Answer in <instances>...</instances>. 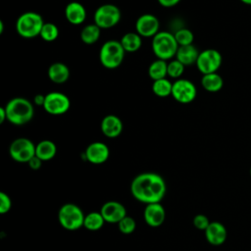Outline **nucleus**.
Listing matches in <instances>:
<instances>
[{"mask_svg": "<svg viewBox=\"0 0 251 251\" xmlns=\"http://www.w3.org/2000/svg\"><path fill=\"white\" fill-rule=\"evenodd\" d=\"M165 179L156 173H142L130 184L131 195L144 204L160 203L166 194Z\"/></svg>", "mask_w": 251, "mask_h": 251, "instance_id": "nucleus-1", "label": "nucleus"}, {"mask_svg": "<svg viewBox=\"0 0 251 251\" xmlns=\"http://www.w3.org/2000/svg\"><path fill=\"white\" fill-rule=\"evenodd\" d=\"M7 121L14 126H24L29 123L34 115L32 103L24 97H14L5 106Z\"/></svg>", "mask_w": 251, "mask_h": 251, "instance_id": "nucleus-2", "label": "nucleus"}, {"mask_svg": "<svg viewBox=\"0 0 251 251\" xmlns=\"http://www.w3.org/2000/svg\"><path fill=\"white\" fill-rule=\"evenodd\" d=\"M44 25L41 15L36 12L28 11L23 13L16 22V30L24 38H34L40 34Z\"/></svg>", "mask_w": 251, "mask_h": 251, "instance_id": "nucleus-3", "label": "nucleus"}, {"mask_svg": "<svg viewBox=\"0 0 251 251\" xmlns=\"http://www.w3.org/2000/svg\"><path fill=\"white\" fill-rule=\"evenodd\" d=\"M177 49L175 35L169 31H159L152 38V51L157 59L168 61L176 56Z\"/></svg>", "mask_w": 251, "mask_h": 251, "instance_id": "nucleus-4", "label": "nucleus"}, {"mask_svg": "<svg viewBox=\"0 0 251 251\" xmlns=\"http://www.w3.org/2000/svg\"><path fill=\"white\" fill-rule=\"evenodd\" d=\"M126 51L118 40H108L103 43L99 52V60L102 66L109 70L117 69L124 61Z\"/></svg>", "mask_w": 251, "mask_h": 251, "instance_id": "nucleus-5", "label": "nucleus"}, {"mask_svg": "<svg viewBox=\"0 0 251 251\" xmlns=\"http://www.w3.org/2000/svg\"><path fill=\"white\" fill-rule=\"evenodd\" d=\"M85 215L75 204L66 203L58 212V220L62 227L67 230H76L83 226Z\"/></svg>", "mask_w": 251, "mask_h": 251, "instance_id": "nucleus-6", "label": "nucleus"}, {"mask_svg": "<svg viewBox=\"0 0 251 251\" xmlns=\"http://www.w3.org/2000/svg\"><path fill=\"white\" fill-rule=\"evenodd\" d=\"M121 20V11L114 4H103L94 13V24L101 29L115 26Z\"/></svg>", "mask_w": 251, "mask_h": 251, "instance_id": "nucleus-7", "label": "nucleus"}, {"mask_svg": "<svg viewBox=\"0 0 251 251\" xmlns=\"http://www.w3.org/2000/svg\"><path fill=\"white\" fill-rule=\"evenodd\" d=\"M9 154L14 161L27 164L35 156V145L26 137H19L10 144Z\"/></svg>", "mask_w": 251, "mask_h": 251, "instance_id": "nucleus-8", "label": "nucleus"}, {"mask_svg": "<svg viewBox=\"0 0 251 251\" xmlns=\"http://www.w3.org/2000/svg\"><path fill=\"white\" fill-rule=\"evenodd\" d=\"M222 55L216 49H205L199 53L196 61L198 71L203 75L217 73L222 65Z\"/></svg>", "mask_w": 251, "mask_h": 251, "instance_id": "nucleus-9", "label": "nucleus"}, {"mask_svg": "<svg viewBox=\"0 0 251 251\" xmlns=\"http://www.w3.org/2000/svg\"><path fill=\"white\" fill-rule=\"evenodd\" d=\"M71 108L70 98L61 92H49L45 95L43 109L52 116H61L66 114Z\"/></svg>", "mask_w": 251, "mask_h": 251, "instance_id": "nucleus-10", "label": "nucleus"}, {"mask_svg": "<svg viewBox=\"0 0 251 251\" xmlns=\"http://www.w3.org/2000/svg\"><path fill=\"white\" fill-rule=\"evenodd\" d=\"M197 95V89L194 83L185 78H178L173 82L172 96L181 104H188L192 102Z\"/></svg>", "mask_w": 251, "mask_h": 251, "instance_id": "nucleus-11", "label": "nucleus"}, {"mask_svg": "<svg viewBox=\"0 0 251 251\" xmlns=\"http://www.w3.org/2000/svg\"><path fill=\"white\" fill-rule=\"evenodd\" d=\"M160 23L156 16L143 14L135 22L136 32L141 37H154L159 32Z\"/></svg>", "mask_w": 251, "mask_h": 251, "instance_id": "nucleus-12", "label": "nucleus"}, {"mask_svg": "<svg viewBox=\"0 0 251 251\" xmlns=\"http://www.w3.org/2000/svg\"><path fill=\"white\" fill-rule=\"evenodd\" d=\"M100 213L106 223L118 224L126 216V209L118 201H108L102 205Z\"/></svg>", "mask_w": 251, "mask_h": 251, "instance_id": "nucleus-13", "label": "nucleus"}, {"mask_svg": "<svg viewBox=\"0 0 251 251\" xmlns=\"http://www.w3.org/2000/svg\"><path fill=\"white\" fill-rule=\"evenodd\" d=\"M84 155L89 163L94 165H100L108 160L110 156V150L105 143L95 141L90 143L86 147Z\"/></svg>", "mask_w": 251, "mask_h": 251, "instance_id": "nucleus-14", "label": "nucleus"}, {"mask_svg": "<svg viewBox=\"0 0 251 251\" xmlns=\"http://www.w3.org/2000/svg\"><path fill=\"white\" fill-rule=\"evenodd\" d=\"M145 223L152 226L158 227L163 225L166 219V211L161 203L147 204L143 213Z\"/></svg>", "mask_w": 251, "mask_h": 251, "instance_id": "nucleus-15", "label": "nucleus"}, {"mask_svg": "<svg viewBox=\"0 0 251 251\" xmlns=\"http://www.w3.org/2000/svg\"><path fill=\"white\" fill-rule=\"evenodd\" d=\"M204 232L207 241L214 246H220L224 244L227 237L226 228L220 222H211Z\"/></svg>", "mask_w": 251, "mask_h": 251, "instance_id": "nucleus-16", "label": "nucleus"}, {"mask_svg": "<svg viewBox=\"0 0 251 251\" xmlns=\"http://www.w3.org/2000/svg\"><path fill=\"white\" fill-rule=\"evenodd\" d=\"M100 128L106 137L116 138L123 131V123L118 116L110 114L102 119Z\"/></svg>", "mask_w": 251, "mask_h": 251, "instance_id": "nucleus-17", "label": "nucleus"}, {"mask_svg": "<svg viewBox=\"0 0 251 251\" xmlns=\"http://www.w3.org/2000/svg\"><path fill=\"white\" fill-rule=\"evenodd\" d=\"M65 17L67 21L75 25L82 24L86 19V9L76 1H72L65 8Z\"/></svg>", "mask_w": 251, "mask_h": 251, "instance_id": "nucleus-18", "label": "nucleus"}, {"mask_svg": "<svg viewBox=\"0 0 251 251\" xmlns=\"http://www.w3.org/2000/svg\"><path fill=\"white\" fill-rule=\"evenodd\" d=\"M47 75L52 82L56 84H63L70 77V69L64 63L56 62L49 66Z\"/></svg>", "mask_w": 251, "mask_h": 251, "instance_id": "nucleus-19", "label": "nucleus"}, {"mask_svg": "<svg viewBox=\"0 0 251 251\" xmlns=\"http://www.w3.org/2000/svg\"><path fill=\"white\" fill-rule=\"evenodd\" d=\"M199 53L200 52L197 50V48L193 44H190L178 46V49L175 57L184 66H191L193 64H196Z\"/></svg>", "mask_w": 251, "mask_h": 251, "instance_id": "nucleus-20", "label": "nucleus"}, {"mask_svg": "<svg viewBox=\"0 0 251 251\" xmlns=\"http://www.w3.org/2000/svg\"><path fill=\"white\" fill-rule=\"evenodd\" d=\"M56 153L57 146L51 140L44 139L35 145V156L38 157L42 162L53 159Z\"/></svg>", "mask_w": 251, "mask_h": 251, "instance_id": "nucleus-21", "label": "nucleus"}, {"mask_svg": "<svg viewBox=\"0 0 251 251\" xmlns=\"http://www.w3.org/2000/svg\"><path fill=\"white\" fill-rule=\"evenodd\" d=\"M120 42L126 52L133 53L140 49L142 37L137 32H126L122 36Z\"/></svg>", "mask_w": 251, "mask_h": 251, "instance_id": "nucleus-22", "label": "nucleus"}, {"mask_svg": "<svg viewBox=\"0 0 251 251\" xmlns=\"http://www.w3.org/2000/svg\"><path fill=\"white\" fill-rule=\"evenodd\" d=\"M201 85L208 92H218L224 86V79L217 73L203 75L201 78Z\"/></svg>", "mask_w": 251, "mask_h": 251, "instance_id": "nucleus-23", "label": "nucleus"}, {"mask_svg": "<svg viewBox=\"0 0 251 251\" xmlns=\"http://www.w3.org/2000/svg\"><path fill=\"white\" fill-rule=\"evenodd\" d=\"M148 75L151 79L158 80L165 78L168 75V63L167 61L157 59L152 62L148 68Z\"/></svg>", "mask_w": 251, "mask_h": 251, "instance_id": "nucleus-24", "label": "nucleus"}, {"mask_svg": "<svg viewBox=\"0 0 251 251\" xmlns=\"http://www.w3.org/2000/svg\"><path fill=\"white\" fill-rule=\"evenodd\" d=\"M101 34V28L95 24L85 25L80 31V39L86 45H91L97 42Z\"/></svg>", "mask_w": 251, "mask_h": 251, "instance_id": "nucleus-25", "label": "nucleus"}, {"mask_svg": "<svg viewBox=\"0 0 251 251\" xmlns=\"http://www.w3.org/2000/svg\"><path fill=\"white\" fill-rule=\"evenodd\" d=\"M105 220L100 212H90L84 217L83 226L91 231H96L102 228L105 224Z\"/></svg>", "mask_w": 251, "mask_h": 251, "instance_id": "nucleus-26", "label": "nucleus"}, {"mask_svg": "<svg viewBox=\"0 0 251 251\" xmlns=\"http://www.w3.org/2000/svg\"><path fill=\"white\" fill-rule=\"evenodd\" d=\"M173 82H171L168 78H161L158 80H154L152 83V91L156 96L159 97H167L172 95Z\"/></svg>", "mask_w": 251, "mask_h": 251, "instance_id": "nucleus-27", "label": "nucleus"}, {"mask_svg": "<svg viewBox=\"0 0 251 251\" xmlns=\"http://www.w3.org/2000/svg\"><path fill=\"white\" fill-rule=\"evenodd\" d=\"M39 36L47 42H52L59 36L58 26L53 23H44Z\"/></svg>", "mask_w": 251, "mask_h": 251, "instance_id": "nucleus-28", "label": "nucleus"}, {"mask_svg": "<svg viewBox=\"0 0 251 251\" xmlns=\"http://www.w3.org/2000/svg\"><path fill=\"white\" fill-rule=\"evenodd\" d=\"M174 35L178 46L190 45L193 43L194 40L193 32L188 28H179L175 32Z\"/></svg>", "mask_w": 251, "mask_h": 251, "instance_id": "nucleus-29", "label": "nucleus"}, {"mask_svg": "<svg viewBox=\"0 0 251 251\" xmlns=\"http://www.w3.org/2000/svg\"><path fill=\"white\" fill-rule=\"evenodd\" d=\"M184 67L185 66L176 59L171 61L168 63V75L172 78L178 79L184 72Z\"/></svg>", "mask_w": 251, "mask_h": 251, "instance_id": "nucleus-30", "label": "nucleus"}, {"mask_svg": "<svg viewBox=\"0 0 251 251\" xmlns=\"http://www.w3.org/2000/svg\"><path fill=\"white\" fill-rule=\"evenodd\" d=\"M118 227L122 233L130 234L131 232L134 231L136 227V223L133 218L126 215L123 220H121L118 223Z\"/></svg>", "mask_w": 251, "mask_h": 251, "instance_id": "nucleus-31", "label": "nucleus"}, {"mask_svg": "<svg viewBox=\"0 0 251 251\" xmlns=\"http://www.w3.org/2000/svg\"><path fill=\"white\" fill-rule=\"evenodd\" d=\"M210 223L211 222L209 221L208 217L203 214H198L193 218V226L200 230H205L210 225Z\"/></svg>", "mask_w": 251, "mask_h": 251, "instance_id": "nucleus-32", "label": "nucleus"}, {"mask_svg": "<svg viewBox=\"0 0 251 251\" xmlns=\"http://www.w3.org/2000/svg\"><path fill=\"white\" fill-rule=\"evenodd\" d=\"M12 201L10 196L5 192H0V214H6L11 210Z\"/></svg>", "mask_w": 251, "mask_h": 251, "instance_id": "nucleus-33", "label": "nucleus"}, {"mask_svg": "<svg viewBox=\"0 0 251 251\" xmlns=\"http://www.w3.org/2000/svg\"><path fill=\"white\" fill-rule=\"evenodd\" d=\"M27 165H28V167H29L31 170H38V169H40V167H41V165H42V161H41L38 157L34 156L33 158H31V159L28 161Z\"/></svg>", "mask_w": 251, "mask_h": 251, "instance_id": "nucleus-34", "label": "nucleus"}, {"mask_svg": "<svg viewBox=\"0 0 251 251\" xmlns=\"http://www.w3.org/2000/svg\"><path fill=\"white\" fill-rule=\"evenodd\" d=\"M180 0H158L159 4L165 8H171L179 3Z\"/></svg>", "mask_w": 251, "mask_h": 251, "instance_id": "nucleus-35", "label": "nucleus"}, {"mask_svg": "<svg viewBox=\"0 0 251 251\" xmlns=\"http://www.w3.org/2000/svg\"><path fill=\"white\" fill-rule=\"evenodd\" d=\"M44 102H45V95H42V94H36L33 98V103L37 106H42L44 105Z\"/></svg>", "mask_w": 251, "mask_h": 251, "instance_id": "nucleus-36", "label": "nucleus"}, {"mask_svg": "<svg viewBox=\"0 0 251 251\" xmlns=\"http://www.w3.org/2000/svg\"><path fill=\"white\" fill-rule=\"evenodd\" d=\"M7 121V113L5 107H0V124H3Z\"/></svg>", "mask_w": 251, "mask_h": 251, "instance_id": "nucleus-37", "label": "nucleus"}, {"mask_svg": "<svg viewBox=\"0 0 251 251\" xmlns=\"http://www.w3.org/2000/svg\"><path fill=\"white\" fill-rule=\"evenodd\" d=\"M240 1L246 5H251V0H240Z\"/></svg>", "mask_w": 251, "mask_h": 251, "instance_id": "nucleus-38", "label": "nucleus"}, {"mask_svg": "<svg viewBox=\"0 0 251 251\" xmlns=\"http://www.w3.org/2000/svg\"><path fill=\"white\" fill-rule=\"evenodd\" d=\"M250 176H251V168H250Z\"/></svg>", "mask_w": 251, "mask_h": 251, "instance_id": "nucleus-39", "label": "nucleus"}]
</instances>
